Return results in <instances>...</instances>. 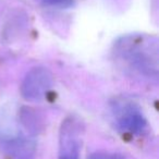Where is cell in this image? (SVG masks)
I'll use <instances>...</instances> for the list:
<instances>
[{
	"mask_svg": "<svg viewBox=\"0 0 159 159\" xmlns=\"http://www.w3.org/2000/svg\"><path fill=\"white\" fill-rule=\"evenodd\" d=\"M117 61L131 74L147 80L158 79L159 47L155 36L131 34L121 37L113 49Z\"/></svg>",
	"mask_w": 159,
	"mask_h": 159,
	"instance_id": "obj_1",
	"label": "cell"
},
{
	"mask_svg": "<svg viewBox=\"0 0 159 159\" xmlns=\"http://www.w3.org/2000/svg\"><path fill=\"white\" fill-rule=\"evenodd\" d=\"M84 132V122L77 116L71 115L62 121L58 139V159H80Z\"/></svg>",
	"mask_w": 159,
	"mask_h": 159,
	"instance_id": "obj_2",
	"label": "cell"
},
{
	"mask_svg": "<svg viewBox=\"0 0 159 159\" xmlns=\"http://www.w3.org/2000/svg\"><path fill=\"white\" fill-rule=\"evenodd\" d=\"M52 85L53 77L50 71L45 66H35L24 76L20 92L27 102H42L46 99Z\"/></svg>",
	"mask_w": 159,
	"mask_h": 159,
	"instance_id": "obj_3",
	"label": "cell"
},
{
	"mask_svg": "<svg viewBox=\"0 0 159 159\" xmlns=\"http://www.w3.org/2000/svg\"><path fill=\"white\" fill-rule=\"evenodd\" d=\"M112 112L116 124L121 132L130 135H141L147 128V121L137 105L132 102H117Z\"/></svg>",
	"mask_w": 159,
	"mask_h": 159,
	"instance_id": "obj_4",
	"label": "cell"
},
{
	"mask_svg": "<svg viewBox=\"0 0 159 159\" xmlns=\"http://www.w3.org/2000/svg\"><path fill=\"white\" fill-rule=\"evenodd\" d=\"M0 148L10 159H34L37 145L31 134L2 132L0 134Z\"/></svg>",
	"mask_w": 159,
	"mask_h": 159,
	"instance_id": "obj_5",
	"label": "cell"
},
{
	"mask_svg": "<svg viewBox=\"0 0 159 159\" xmlns=\"http://www.w3.org/2000/svg\"><path fill=\"white\" fill-rule=\"evenodd\" d=\"M87 159H126L122 154L112 152H94L89 155Z\"/></svg>",
	"mask_w": 159,
	"mask_h": 159,
	"instance_id": "obj_6",
	"label": "cell"
},
{
	"mask_svg": "<svg viewBox=\"0 0 159 159\" xmlns=\"http://www.w3.org/2000/svg\"><path fill=\"white\" fill-rule=\"evenodd\" d=\"M72 0H44V2L50 6H66Z\"/></svg>",
	"mask_w": 159,
	"mask_h": 159,
	"instance_id": "obj_7",
	"label": "cell"
}]
</instances>
